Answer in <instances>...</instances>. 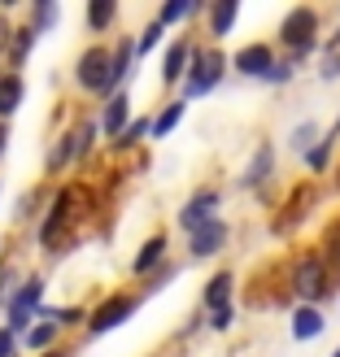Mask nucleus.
Segmentation results:
<instances>
[{
	"label": "nucleus",
	"instance_id": "obj_33",
	"mask_svg": "<svg viewBox=\"0 0 340 357\" xmlns=\"http://www.w3.org/2000/svg\"><path fill=\"white\" fill-rule=\"evenodd\" d=\"M332 244H336V257H340V227L332 231Z\"/></svg>",
	"mask_w": 340,
	"mask_h": 357
},
{
	"label": "nucleus",
	"instance_id": "obj_18",
	"mask_svg": "<svg viewBox=\"0 0 340 357\" xmlns=\"http://www.w3.org/2000/svg\"><path fill=\"white\" fill-rule=\"evenodd\" d=\"M236 13H240L236 0H219V5H214V35H227L231 22H236Z\"/></svg>",
	"mask_w": 340,
	"mask_h": 357
},
{
	"label": "nucleus",
	"instance_id": "obj_28",
	"mask_svg": "<svg viewBox=\"0 0 340 357\" xmlns=\"http://www.w3.org/2000/svg\"><path fill=\"white\" fill-rule=\"evenodd\" d=\"M145 131H149V122H131V127H127V135H122L118 144H135V135H145Z\"/></svg>",
	"mask_w": 340,
	"mask_h": 357
},
{
	"label": "nucleus",
	"instance_id": "obj_16",
	"mask_svg": "<svg viewBox=\"0 0 340 357\" xmlns=\"http://www.w3.org/2000/svg\"><path fill=\"white\" fill-rule=\"evenodd\" d=\"M266 174H271V149H266V144H262V149L253 153V162H249V170H244V183H249V188H253V183H262V178H266Z\"/></svg>",
	"mask_w": 340,
	"mask_h": 357
},
{
	"label": "nucleus",
	"instance_id": "obj_34",
	"mask_svg": "<svg viewBox=\"0 0 340 357\" xmlns=\"http://www.w3.org/2000/svg\"><path fill=\"white\" fill-rule=\"evenodd\" d=\"M5 35H9V26H5V22H0V44H5Z\"/></svg>",
	"mask_w": 340,
	"mask_h": 357
},
{
	"label": "nucleus",
	"instance_id": "obj_7",
	"mask_svg": "<svg viewBox=\"0 0 340 357\" xmlns=\"http://www.w3.org/2000/svg\"><path fill=\"white\" fill-rule=\"evenodd\" d=\"M214 205H219V192H201V196H192V201L184 205V213H179V227H188V231L205 227V222L214 218Z\"/></svg>",
	"mask_w": 340,
	"mask_h": 357
},
{
	"label": "nucleus",
	"instance_id": "obj_3",
	"mask_svg": "<svg viewBox=\"0 0 340 357\" xmlns=\"http://www.w3.org/2000/svg\"><path fill=\"white\" fill-rule=\"evenodd\" d=\"M79 83L87 87V92H105V87H110V52L87 48L79 57Z\"/></svg>",
	"mask_w": 340,
	"mask_h": 357
},
{
	"label": "nucleus",
	"instance_id": "obj_27",
	"mask_svg": "<svg viewBox=\"0 0 340 357\" xmlns=\"http://www.w3.org/2000/svg\"><path fill=\"white\" fill-rule=\"evenodd\" d=\"M327 149H332V135H327V139H323V144H318V149L310 153V166H314V170H318V166H323V162H327Z\"/></svg>",
	"mask_w": 340,
	"mask_h": 357
},
{
	"label": "nucleus",
	"instance_id": "obj_11",
	"mask_svg": "<svg viewBox=\"0 0 340 357\" xmlns=\"http://www.w3.org/2000/svg\"><path fill=\"white\" fill-rule=\"evenodd\" d=\"M22 105V79L17 75H0V118H9Z\"/></svg>",
	"mask_w": 340,
	"mask_h": 357
},
{
	"label": "nucleus",
	"instance_id": "obj_21",
	"mask_svg": "<svg viewBox=\"0 0 340 357\" xmlns=\"http://www.w3.org/2000/svg\"><path fill=\"white\" fill-rule=\"evenodd\" d=\"M179 118H184V105H166V114H162V118H153V127H149V131H153V135H170Z\"/></svg>",
	"mask_w": 340,
	"mask_h": 357
},
{
	"label": "nucleus",
	"instance_id": "obj_6",
	"mask_svg": "<svg viewBox=\"0 0 340 357\" xmlns=\"http://www.w3.org/2000/svg\"><path fill=\"white\" fill-rule=\"evenodd\" d=\"M223 240H227V227H223L219 218H209L205 227L192 231V257H214V253L223 248Z\"/></svg>",
	"mask_w": 340,
	"mask_h": 357
},
{
	"label": "nucleus",
	"instance_id": "obj_30",
	"mask_svg": "<svg viewBox=\"0 0 340 357\" xmlns=\"http://www.w3.org/2000/svg\"><path fill=\"white\" fill-rule=\"evenodd\" d=\"M13 353V331H0V357Z\"/></svg>",
	"mask_w": 340,
	"mask_h": 357
},
{
	"label": "nucleus",
	"instance_id": "obj_13",
	"mask_svg": "<svg viewBox=\"0 0 340 357\" xmlns=\"http://www.w3.org/2000/svg\"><path fill=\"white\" fill-rule=\"evenodd\" d=\"M162 257H166V236H153L145 248H140V257H135V271L145 275V271H153V266L162 261Z\"/></svg>",
	"mask_w": 340,
	"mask_h": 357
},
{
	"label": "nucleus",
	"instance_id": "obj_12",
	"mask_svg": "<svg viewBox=\"0 0 340 357\" xmlns=\"http://www.w3.org/2000/svg\"><path fill=\"white\" fill-rule=\"evenodd\" d=\"M205 305H209V310L231 305V275H214V279L205 283Z\"/></svg>",
	"mask_w": 340,
	"mask_h": 357
},
{
	"label": "nucleus",
	"instance_id": "obj_26",
	"mask_svg": "<svg viewBox=\"0 0 340 357\" xmlns=\"http://www.w3.org/2000/svg\"><path fill=\"white\" fill-rule=\"evenodd\" d=\"M157 35H162V22H153V26L145 31V40H140V44H135V52H149V48L157 44Z\"/></svg>",
	"mask_w": 340,
	"mask_h": 357
},
{
	"label": "nucleus",
	"instance_id": "obj_20",
	"mask_svg": "<svg viewBox=\"0 0 340 357\" xmlns=\"http://www.w3.org/2000/svg\"><path fill=\"white\" fill-rule=\"evenodd\" d=\"M87 22H92L96 31H105L114 22V0H92V9H87Z\"/></svg>",
	"mask_w": 340,
	"mask_h": 357
},
{
	"label": "nucleus",
	"instance_id": "obj_23",
	"mask_svg": "<svg viewBox=\"0 0 340 357\" xmlns=\"http://www.w3.org/2000/svg\"><path fill=\"white\" fill-rule=\"evenodd\" d=\"M52 22H57V5H52V0H44V5H35V35H40L44 26H52Z\"/></svg>",
	"mask_w": 340,
	"mask_h": 357
},
{
	"label": "nucleus",
	"instance_id": "obj_31",
	"mask_svg": "<svg viewBox=\"0 0 340 357\" xmlns=\"http://www.w3.org/2000/svg\"><path fill=\"white\" fill-rule=\"evenodd\" d=\"M83 310H57V323H79Z\"/></svg>",
	"mask_w": 340,
	"mask_h": 357
},
{
	"label": "nucleus",
	"instance_id": "obj_1",
	"mask_svg": "<svg viewBox=\"0 0 340 357\" xmlns=\"http://www.w3.org/2000/svg\"><path fill=\"white\" fill-rule=\"evenodd\" d=\"M223 79V57L219 52H192V75H188V96H205Z\"/></svg>",
	"mask_w": 340,
	"mask_h": 357
},
{
	"label": "nucleus",
	"instance_id": "obj_36",
	"mask_svg": "<svg viewBox=\"0 0 340 357\" xmlns=\"http://www.w3.org/2000/svg\"><path fill=\"white\" fill-rule=\"evenodd\" d=\"M48 357H66V353H48Z\"/></svg>",
	"mask_w": 340,
	"mask_h": 357
},
{
	"label": "nucleus",
	"instance_id": "obj_4",
	"mask_svg": "<svg viewBox=\"0 0 340 357\" xmlns=\"http://www.w3.org/2000/svg\"><path fill=\"white\" fill-rule=\"evenodd\" d=\"M40 292H44V283H40V279H31L27 288L13 296V305H9V331H22V327L31 323V310L40 305Z\"/></svg>",
	"mask_w": 340,
	"mask_h": 357
},
{
	"label": "nucleus",
	"instance_id": "obj_17",
	"mask_svg": "<svg viewBox=\"0 0 340 357\" xmlns=\"http://www.w3.org/2000/svg\"><path fill=\"white\" fill-rule=\"evenodd\" d=\"M66 209H70V192H61V196H57V205H52V213H48V222H44V231H40V236H44V244H52V236H57V227L66 222Z\"/></svg>",
	"mask_w": 340,
	"mask_h": 357
},
{
	"label": "nucleus",
	"instance_id": "obj_2",
	"mask_svg": "<svg viewBox=\"0 0 340 357\" xmlns=\"http://www.w3.org/2000/svg\"><path fill=\"white\" fill-rule=\"evenodd\" d=\"M314 26H318L314 9H293L283 17V44L297 48V52H310L314 48Z\"/></svg>",
	"mask_w": 340,
	"mask_h": 357
},
{
	"label": "nucleus",
	"instance_id": "obj_35",
	"mask_svg": "<svg viewBox=\"0 0 340 357\" xmlns=\"http://www.w3.org/2000/svg\"><path fill=\"white\" fill-rule=\"evenodd\" d=\"M0 149H5V131H0Z\"/></svg>",
	"mask_w": 340,
	"mask_h": 357
},
{
	"label": "nucleus",
	"instance_id": "obj_22",
	"mask_svg": "<svg viewBox=\"0 0 340 357\" xmlns=\"http://www.w3.org/2000/svg\"><path fill=\"white\" fill-rule=\"evenodd\" d=\"M196 9H201V5H188V0H170V5L162 9V17H157V22H175V17H188V13H196Z\"/></svg>",
	"mask_w": 340,
	"mask_h": 357
},
{
	"label": "nucleus",
	"instance_id": "obj_10",
	"mask_svg": "<svg viewBox=\"0 0 340 357\" xmlns=\"http://www.w3.org/2000/svg\"><path fill=\"white\" fill-rule=\"evenodd\" d=\"M318 331H323V314L310 310V305H301V310L293 314V335H297V340H314Z\"/></svg>",
	"mask_w": 340,
	"mask_h": 357
},
{
	"label": "nucleus",
	"instance_id": "obj_24",
	"mask_svg": "<svg viewBox=\"0 0 340 357\" xmlns=\"http://www.w3.org/2000/svg\"><path fill=\"white\" fill-rule=\"evenodd\" d=\"M52 335H57V327H52V323H44V327H31L27 344H31V349H44V344H52Z\"/></svg>",
	"mask_w": 340,
	"mask_h": 357
},
{
	"label": "nucleus",
	"instance_id": "obj_25",
	"mask_svg": "<svg viewBox=\"0 0 340 357\" xmlns=\"http://www.w3.org/2000/svg\"><path fill=\"white\" fill-rule=\"evenodd\" d=\"M31 40H35V31H17V40H13V57H17V61L27 57V48H31Z\"/></svg>",
	"mask_w": 340,
	"mask_h": 357
},
{
	"label": "nucleus",
	"instance_id": "obj_14",
	"mask_svg": "<svg viewBox=\"0 0 340 357\" xmlns=\"http://www.w3.org/2000/svg\"><path fill=\"white\" fill-rule=\"evenodd\" d=\"M127 105H131L127 96H114L110 100V109H105V131H110V135H122V127H127V114H131Z\"/></svg>",
	"mask_w": 340,
	"mask_h": 357
},
{
	"label": "nucleus",
	"instance_id": "obj_8",
	"mask_svg": "<svg viewBox=\"0 0 340 357\" xmlns=\"http://www.w3.org/2000/svg\"><path fill=\"white\" fill-rule=\"evenodd\" d=\"M297 292L306 296V301H314V296H323L327 292V279H323V261H301L297 266Z\"/></svg>",
	"mask_w": 340,
	"mask_h": 357
},
{
	"label": "nucleus",
	"instance_id": "obj_9",
	"mask_svg": "<svg viewBox=\"0 0 340 357\" xmlns=\"http://www.w3.org/2000/svg\"><path fill=\"white\" fill-rule=\"evenodd\" d=\"M236 70L240 75H271V48L266 44H249L236 52Z\"/></svg>",
	"mask_w": 340,
	"mask_h": 357
},
{
	"label": "nucleus",
	"instance_id": "obj_32",
	"mask_svg": "<svg viewBox=\"0 0 340 357\" xmlns=\"http://www.w3.org/2000/svg\"><path fill=\"white\" fill-rule=\"evenodd\" d=\"M297 135H301V139H293V144H297V149H306V144H310V135H314V127H301Z\"/></svg>",
	"mask_w": 340,
	"mask_h": 357
},
{
	"label": "nucleus",
	"instance_id": "obj_37",
	"mask_svg": "<svg viewBox=\"0 0 340 357\" xmlns=\"http://www.w3.org/2000/svg\"><path fill=\"white\" fill-rule=\"evenodd\" d=\"M332 357H340V349H336V353H332Z\"/></svg>",
	"mask_w": 340,
	"mask_h": 357
},
{
	"label": "nucleus",
	"instance_id": "obj_19",
	"mask_svg": "<svg viewBox=\"0 0 340 357\" xmlns=\"http://www.w3.org/2000/svg\"><path fill=\"white\" fill-rule=\"evenodd\" d=\"M184 61H188V44H175V48L166 52V70H162L166 83H179V79H184Z\"/></svg>",
	"mask_w": 340,
	"mask_h": 357
},
{
	"label": "nucleus",
	"instance_id": "obj_5",
	"mask_svg": "<svg viewBox=\"0 0 340 357\" xmlns=\"http://www.w3.org/2000/svg\"><path fill=\"white\" fill-rule=\"evenodd\" d=\"M131 314H135V301H131V296H114V301H105V305L96 310L92 331L101 335V331H110V327H118V323H127Z\"/></svg>",
	"mask_w": 340,
	"mask_h": 357
},
{
	"label": "nucleus",
	"instance_id": "obj_29",
	"mask_svg": "<svg viewBox=\"0 0 340 357\" xmlns=\"http://www.w3.org/2000/svg\"><path fill=\"white\" fill-rule=\"evenodd\" d=\"M214 327H219V331H227V327H231V305L214 310Z\"/></svg>",
	"mask_w": 340,
	"mask_h": 357
},
{
	"label": "nucleus",
	"instance_id": "obj_15",
	"mask_svg": "<svg viewBox=\"0 0 340 357\" xmlns=\"http://www.w3.org/2000/svg\"><path fill=\"white\" fill-rule=\"evenodd\" d=\"M131 44H122L118 52H114V57H110V87H118L122 79H127V70H131ZM110 87H105V92H110Z\"/></svg>",
	"mask_w": 340,
	"mask_h": 357
}]
</instances>
